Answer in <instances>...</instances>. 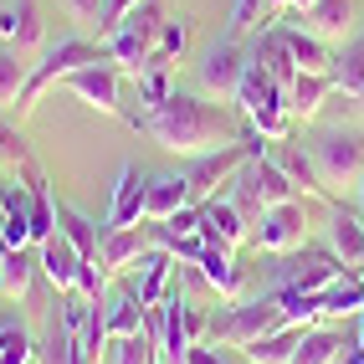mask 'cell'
I'll return each instance as SVG.
<instances>
[{"instance_id":"ee69618b","label":"cell","mask_w":364,"mask_h":364,"mask_svg":"<svg viewBox=\"0 0 364 364\" xmlns=\"http://www.w3.org/2000/svg\"><path fill=\"white\" fill-rule=\"evenodd\" d=\"M180 364H221V354H215V349H205V344H190Z\"/></svg>"},{"instance_id":"b9f144b4","label":"cell","mask_w":364,"mask_h":364,"mask_svg":"<svg viewBox=\"0 0 364 364\" xmlns=\"http://www.w3.org/2000/svg\"><path fill=\"white\" fill-rule=\"evenodd\" d=\"M57 6L72 16V26H92V31H98V21H103V6H108V0H57Z\"/></svg>"},{"instance_id":"52a82bcc","label":"cell","mask_w":364,"mask_h":364,"mask_svg":"<svg viewBox=\"0 0 364 364\" xmlns=\"http://www.w3.org/2000/svg\"><path fill=\"white\" fill-rule=\"evenodd\" d=\"M308 159H313V169H318V180L328 185V196H333V185H354L364 175V134H354V129H318L308 139Z\"/></svg>"},{"instance_id":"f35d334b","label":"cell","mask_w":364,"mask_h":364,"mask_svg":"<svg viewBox=\"0 0 364 364\" xmlns=\"http://www.w3.org/2000/svg\"><path fill=\"white\" fill-rule=\"evenodd\" d=\"M134 87H139L144 113H149V108H159L169 92H175V72L169 67H144V72H134Z\"/></svg>"},{"instance_id":"74e56055","label":"cell","mask_w":364,"mask_h":364,"mask_svg":"<svg viewBox=\"0 0 364 364\" xmlns=\"http://www.w3.org/2000/svg\"><path fill=\"white\" fill-rule=\"evenodd\" d=\"M154 354H159V344L149 333H129V338H108L103 364H154Z\"/></svg>"},{"instance_id":"2e32d148","label":"cell","mask_w":364,"mask_h":364,"mask_svg":"<svg viewBox=\"0 0 364 364\" xmlns=\"http://www.w3.org/2000/svg\"><path fill=\"white\" fill-rule=\"evenodd\" d=\"M144 190H149V175H144L139 164H124V169H118V185H113V205H108L103 231H118V226L144 221Z\"/></svg>"},{"instance_id":"60d3db41","label":"cell","mask_w":364,"mask_h":364,"mask_svg":"<svg viewBox=\"0 0 364 364\" xmlns=\"http://www.w3.org/2000/svg\"><path fill=\"white\" fill-rule=\"evenodd\" d=\"M262 11H272L267 0H236V11H231V41H241L247 31H257V21H262Z\"/></svg>"},{"instance_id":"7bdbcfd3","label":"cell","mask_w":364,"mask_h":364,"mask_svg":"<svg viewBox=\"0 0 364 364\" xmlns=\"http://www.w3.org/2000/svg\"><path fill=\"white\" fill-rule=\"evenodd\" d=\"M134 6H139V0H108V6H103V21H98V41H103V36L118 26V21H124Z\"/></svg>"},{"instance_id":"9c48e42d","label":"cell","mask_w":364,"mask_h":364,"mask_svg":"<svg viewBox=\"0 0 364 364\" xmlns=\"http://www.w3.org/2000/svg\"><path fill=\"white\" fill-rule=\"evenodd\" d=\"M205 328H210V318L185 293H164V303H159V338H154L164 364H180L190 344H200Z\"/></svg>"},{"instance_id":"5bb4252c","label":"cell","mask_w":364,"mask_h":364,"mask_svg":"<svg viewBox=\"0 0 364 364\" xmlns=\"http://www.w3.org/2000/svg\"><path fill=\"white\" fill-rule=\"evenodd\" d=\"M200 236H205V247H241L252 236V221L236 210L231 196H210L200 205Z\"/></svg>"},{"instance_id":"f546056e","label":"cell","mask_w":364,"mask_h":364,"mask_svg":"<svg viewBox=\"0 0 364 364\" xmlns=\"http://www.w3.org/2000/svg\"><path fill=\"white\" fill-rule=\"evenodd\" d=\"M282 41H287V52H293L298 72H333V52H328V41H318L313 31H293V26H277Z\"/></svg>"},{"instance_id":"5b68a950","label":"cell","mask_w":364,"mask_h":364,"mask_svg":"<svg viewBox=\"0 0 364 364\" xmlns=\"http://www.w3.org/2000/svg\"><path fill=\"white\" fill-rule=\"evenodd\" d=\"M159 26H164V11H159V0H139V6L118 21V26L103 36V52H108V62H118L134 77V72L149 62V52H154V36H159Z\"/></svg>"},{"instance_id":"4fadbf2b","label":"cell","mask_w":364,"mask_h":364,"mask_svg":"<svg viewBox=\"0 0 364 364\" xmlns=\"http://www.w3.org/2000/svg\"><path fill=\"white\" fill-rule=\"evenodd\" d=\"M118 77H124V67L103 57V62H87V67H77V72H67L62 87L77 92L87 108H98V113H108V118H129L124 103H118Z\"/></svg>"},{"instance_id":"277c9868","label":"cell","mask_w":364,"mask_h":364,"mask_svg":"<svg viewBox=\"0 0 364 364\" xmlns=\"http://www.w3.org/2000/svg\"><path fill=\"white\" fill-rule=\"evenodd\" d=\"M231 185H236V190H231V200H236V210L247 215L252 226L262 221V210H267V205H282V200H293V196H298V185L272 164V154H267V149L252 154L247 164H241Z\"/></svg>"},{"instance_id":"836d02e7","label":"cell","mask_w":364,"mask_h":364,"mask_svg":"<svg viewBox=\"0 0 364 364\" xmlns=\"http://www.w3.org/2000/svg\"><path fill=\"white\" fill-rule=\"evenodd\" d=\"M36 364H82V359H77V344H72V333H67V323H62V313L46 318V328H41V338H36Z\"/></svg>"},{"instance_id":"e0dca14e","label":"cell","mask_w":364,"mask_h":364,"mask_svg":"<svg viewBox=\"0 0 364 364\" xmlns=\"http://www.w3.org/2000/svg\"><path fill=\"white\" fill-rule=\"evenodd\" d=\"M154 247V236H149V226H118V231H103V252H98V262H103V272H134V262Z\"/></svg>"},{"instance_id":"603a6c76","label":"cell","mask_w":364,"mask_h":364,"mask_svg":"<svg viewBox=\"0 0 364 364\" xmlns=\"http://www.w3.org/2000/svg\"><path fill=\"white\" fill-rule=\"evenodd\" d=\"M303 31H313L318 41H344L354 31V0H313L303 11Z\"/></svg>"},{"instance_id":"3957f363","label":"cell","mask_w":364,"mask_h":364,"mask_svg":"<svg viewBox=\"0 0 364 364\" xmlns=\"http://www.w3.org/2000/svg\"><path fill=\"white\" fill-rule=\"evenodd\" d=\"M287 323V313H282V298L277 293H262V298H236L226 308V318H215L205 333H210V344L215 349H247L257 344L262 333H272Z\"/></svg>"},{"instance_id":"4dcf8cb0","label":"cell","mask_w":364,"mask_h":364,"mask_svg":"<svg viewBox=\"0 0 364 364\" xmlns=\"http://www.w3.org/2000/svg\"><path fill=\"white\" fill-rule=\"evenodd\" d=\"M333 87L344 92L349 103L364 108V41H349L344 52L333 57Z\"/></svg>"},{"instance_id":"f1b7e54d","label":"cell","mask_w":364,"mask_h":364,"mask_svg":"<svg viewBox=\"0 0 364 364\" xmlns=\"http://www.w3.org/2000/svg\"><path fill=\"white\" fill-rule=\"evenodd\" d=\"M333 92V72H298L293 87H287V103H293V118H313L323 108V98Z\"/></svg>"},{"instance_id":"e575fe53","label":"cell","mask_w":364,"mask_h":364,"mask_svg":"<svg viewBox=\"0 0 364 364\" xmlns=\"http://www.w3.org/2000/svg\"><path fill=\"white\" fill-rule=\"evenodd\" d=\"M190 46V21L185 16H175V21H164L159 26V36H154V52H149V62L144 67H175V57ZM139 67V72H144Z\"/></svg>"},{"instance_id":"7c38bea8","label":"cell","mask_w":364,"mask_h":364,"mask_svg":"<svg viewBox=\"0 0 364 364\" xmlns=\"http://www.w3.org/2000/svg\"><path fill=\"white\" fill-rule=\"evenodd\" d=\"M247 52H241V41L221 36V41H210L200 62H196V82L200 92H210V98H236V87H241V72H247Z\"/></svg>"},{"instance_id":"8fae6325","label":"cell","mask_w":364,"mask_h":364,"mask_svg":"<svg viewBox=\"0 0 364 364\" xmlns=\"http://www.w3.org/2000/svg\"><path fill=\"white\" fill-rule=\"evenodd\" d=\"M349 267L333 257V247H298L287 252L282 272H277V287H293V293H323L328 282H338Z\"/></svg>"},{"instance_id":"7402d4cb","label":"cell","mask_w":364,"mask_h":364,"mask_svg":"<svg viewBox=\"0 0 364 364\" xmlns=\"http://www.w3.org/2000/svg\"><path fill=\"white\" fill-rule=\"evenodd\" d=\"M333 215H328V247H333V257L349 267V272H359V262H364V221L354 210H344V205H328Z\"/></svg>"},{"instance_id":"ac0fdd59","label":"cell","mask_w":364,"mask_h":364,"mask_svg":"<svg viewBox=\"0 0 364 364\" xmlns=\"http://www.w3.org/2000/svg\"><path fill=\"white\" fill-rule=\"evenodd\" d=\"M196 267H200V282L210 287V293H221L226 303H236L241 293H247V272H241V267H236L231 247H205Z\"/></svg>"},{"instance_id":"1f68e13d","label":"cell","mask_w":364,"mask_h":364,"mask_svg":"<svg viewBox=\"0 0 364 364\" xmlns=\"http://www.w3.org/2000/svg\"><path fill=\"white\" fill-rule=\"evenodd\" d=\"M41 272V262L31 257V252H0V293L6 298H26L31 293V277Z\"/></svg>"},{"instance_id":"30bf717a","label":"cell","mask_w":364,"mask_h":364,"mask_svg":"<svg viewBox=\"0 0 364 364\" xmlns=\"http://www.w3.org/2000/svg\"><path fill=\"white\" fill-rule=\"evenodd\" d=\"M252 241H257V252H267V257H287V252L308 247V210L298 200L267 205L262 221L252 226Z\"/></svg>"},{"instance_id":"7a4b0ae2","label":"cell","mask_w":364,"mask_h":364,"mask_svg":"<svg viewBox=\"0 0 364 364\" xmlns=\"http://www.w3.org/2000/svg\"><path fill=\"white\" fill-rule=\"evenodd\" d=\"M236 108H241V118H247L267 144L293 139V103H287V87H277L272 77H267L262 62H247V72H241Z\"/></svg>"},{"instance_id":"9a60e30c","label":"cell","mask_w":364,"mask_h":364,"mask_svg":"<svg viewBox=\"0 0 364 364\" xmlns=\"http://www.w3.org/2000/svg\"><path fill=\"white\" fill-rule=\"evenodd\" d=\"M0 41L16 46V52H41L46 26L36 16V0H6V6H0Z\"/></svg>"},{"instance_id":"d6a6232c","label":"cell","mask_w":364,"mask_h":364,"mask_svg":"<svg viewBox=\"0 0 364 364\" xmlns=\"http://www.w3.org/2000/svg\"><path fill=\"white\" fill-rule=\"evenodd\" d=\"M103 323H108V338L144 333V303H139L134 293H113V298H103Z\"/></svg>"},{"instance_id":"d6986e66","label":"cell","mask_w":364,"mask_h":364,"mask_svg":"<svg viewBox=\"0 0 364 364\" xmlns=\"http://www.w3.org/2000/svg\"><path fill=\"white\" fill-rule=\"evenodd\" d=\"M169 267H175V257H169L164 247H149V252L134 262V287H129V293L144 308H159L164 303V293H169Z\"/></svg>"},{"instance_id":"ba28073f","label":"cell","mask_w":364,"mask_h":364,"mask_svg":"<svg viewBox=\"0 0 364 364\" xmlns=\"http://www.w3.org/2000/svg\"><path fill=\"white\" fill-rule=\"evenodd\" d=\"M252 154H262V134L252 129L241 144H226V149H210V154H196V164L185 169V190H190V205H205L210 196H221V185L236 180V169L247 164Z\"/></svg>"},{"instance_id":"f6af8a7d","label":"cell","mask_w":364,"mask_h":364,"mask_svg":"<svg viewBox=\"0 0 364 364\" xmlns=\"http://www.w3.org/2000/svg\"><path fill=\"white\" fill-rule=\"evenodd\" d=\"M354 205H359V215H364V175L354 180Z\"/></svg>"},{"instance_id":"ab89813d","label":"cell","mask_w":364,"mask_h":364,"mask_svg":"<svg viewBox=\"0 0 364 364\" xmlns=\"http://www.w3.org/2000/svg\"><path fill=\"white\" fill-rule=\"evenodd\" d=\"M0 364H36V338L21 328V323H11L6 349H0Z\"/></svg>"},{"instance_id":"7dc6e473","label":"cell","mask_w":364,"mask_h":364,"mask_svg":"<svg viewBox=\"0 0 364 364\" xmlns=\"http://www.w3.org/2000/svg\"><path fill=\"white\" fill-rule=\"evenodd\" d=\"M6 333H11V328H6V323H0V349H6Z\"/></svg>"},{"instance_id":"c3c4849f","label":"cell","mask_w":364,"mask_h":364,"mask_svg":"<svg viewBox=\"0 0 364 364\" xmlns=\"http://www.w3.org/2000/svg\"><path fill=\"white\" fill-rule=\"evenodd\" d=\"M0 252H6V247H0Z\"/></svg>"},{"instance_id":"83f0119b","label":"cell","mask_w":364,"mask_h":364,"mask_svg":"<svg viewBox=\"0 0 364 364\" xmlns=\"http://www.w3.org/2000/svg\"><path fill=\"white\" fill-rule=\"evenodd\" d=\"M252 62H262V67H267V77H272L277 87H293V77H298V62H293V52H287L282 31H262Z\"/></svg>"},{"instance_id":"4316f807","label":"cell","mask_w":364,"mask_h":364,"mask_svg":"<svg viewBox=\"0 0 364 364\" xmlns=\"http://www.w3.org/2000/svg\"><path fill=\"white\" fill-rule=\"evenodd\" d=\"M57 221H62V236L77 247L82 262H98V252H103V226H98V221H87V215L72 210L67 200H57Z\"/></svg>"},{"instance_id":"8d00e7d4","label":"cell","mask_w":364,"mask_h":364,"mask_svg":"<svg viewBox=\"0 0 364 364\" xmlns=\"http://www.w3.org/2000/svg\"><path fill=\"white\" fill-rule=\"evenodd\" d=\"M338 349H344V338H338L333 328H308L303 344H298V354H293V364H333Z\"/></svg>"},{"instance_id":"6da1fadb","label":"cell","mask_w":364,"mask_h":364,"mask_svg":"<svg viewBox=\"0 0 364 364\" xmlns=\"http://www.w3.org/2000/svg\"><path fill=\"white\" fill-rule=\"evenodd\" d=\"M129 124L144 129V134L159 144V149H169V154H190V159L247 139L231 108L200 98V92H185V87H175L159 108H149L144 118H129Z\"/></svg>"},{"instance_id":"8992f818","label":"cell","mask_w":364,"mask_h":364,"mask_svg":"<svg viewBox=\"0 0 364 364\" xmlns=\"http://www.w3.org/2000/svg\"><path fill=\"white\" fill-rule=\"evenodd\" d=\"M103 57H108L103 46H92V41H82V36H67V41H57V46H46L41 62H31V77H26V87H21V98H16V113H31L46 87H57L67 72H77V67H87V62H103Z\"/></svg>"},{"instance_id":"d590c367","label":"cell","mask_w":364,"mask_h":364,"mask_svg":"<svg viewBox=\"0 0 364 364\" xmlns=\"http://www.w3.org/2000/svg\"><path fill=\"white\" fill-rule=\"evenodd\" d=\"M21 57L26 52H16V46L0 41V108H16L21 87H26V77H31V62H21Z\"/></svg>"},{"instance_id":"cb8c5ba5","label":"cell","mask_w":364,"mask_h":364,"mask_svg":"<svg viewBox=\"0 0 364 364\" xmlns=\"http://www.w3.org/2000/svg\"><path fill=\"white\" fill-rule=\"evenodd\" d=\"M308 328H313V323H282V328H272V333H262L257 344H247L241 354H247L252 364H293V354H298V344H303Z\"/></svg>"},{"instance_id":"44dd1931","label":"cell","mask_w":364,"mask_h":364,"mask_svg":"<svg viewBox=\"0 0 364 364\" xmlns=\"http://www.w3.org/2000/svg\"><path fill=\"white\" fill-rule=\"evenodd\" d=\"M36 262H41V277L52 282L57 293H77V267H82V257H77V247H72L62 231L36 252Z\"/></svg>"},{"instance_id":"bcb514c9","label":"cell","mask_w":364,"mask_h":364,"mask_svg":"<svg viewBox=\"0 0 364 364\" xmlns=\"http://www.w3.org/2000/svg\"><path fill=\"white\" fill-rule=\"evenodd\" d=\"M267 6H272V11H287V6H293V0H267Z\"/></svg>"},{"instance_id":"d4e9b609","label":"cell","mask_w":364,"mask_h":364,"mask_svg":"<svg viewBox=\"0 0 364 364\" xmlns=\"http://www.w3.org/2000/svg\"><path fill=\"white\" fill-rule=\"evenodd\" d=\"M190 205L185 175H149V190H144V221H169L175 210Z\"/></svg>"},{"instance_id":"484cf974","label":"cell","mask_w":364,"mask_h":364,"mask_svg":"<svg viewBox=\"0 0 364 364\" xmlns=\"http://www.w3.org/2000/svg\"><path fill=\"white\" fill-rule=\"evenodd\" d=\"M31 185H26V215H31V247H46V241L57 236V200H52V190H46V180L36 175H26Z\"/></svg>"},{"instance_id":"ffe728a7","label":"cell","mask_w":364,"mask_h":364,"mask_svg":"<svg viewBox=\"0 0 364 364\" xmlns=\"http://www.w3.org/2000/svg\"><path fill=\"white\" fill-rule=\"evenodd\" d=\"M267 154H272V164H277V169H282V175L293 180L298 190H308V196H323V200L333 205L328 185L318 180V169H313V159H308V149H303V144H293V139H277V144H272Z\"/></svg>"}]
</instances>
